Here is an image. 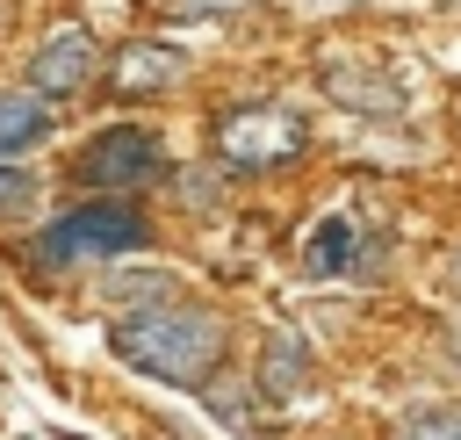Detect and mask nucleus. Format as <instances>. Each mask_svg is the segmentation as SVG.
I'll return each mask as SVG.
<instances>
[{
	"label": "nucleus",
	"mask_w": 461,
	"mask_h": 440,
	"mask_svg": "<svg viewBox=\"0 0 461 440\" xmlns=\"http://www.w3.org/2000/svg\"><path fill=\"white\" fill-rule=\"evenodd\" d=\"M447 289H454V296H461V252H454V260H447Z\"/></svg>",
	"instance_id": "obj_16"
},
{
	"label": "nucleus",
	"mask_w": 461,
	"mask_h": 440,
	"mask_svg": "<svg viewBox=\"0 0 461 440\" xmlns=\"http://www.w3.org/2000/svg\"><path fill=\"white\" fill-rule=\"evenodd\" d=\"M317 87H324L339 108L375 115V123H396V115L411 108L403 79H396V72H382V65H367V58H324V65H317Z\"/></svg>",
	"instance_id": "obj_5"
},
{
	"label": "nucleus",
	"mask_w": 461,
	"mask_h": 440,
	"mask_svg": "<svg viewBox=\"0 0 461 440\" xmlns=\"http://www.w3.org/2000/svg\"><path fill=\"white\" fill-rule=\"evenodd\" d=\"M158 166H166L158 137H151V130H137V123H115V130H94V137L79 144L72 180H79V188H101V195H122V188L158 180Z\"/></svg>",
	"instance_id": "obj_4"
},
{
	"label": "nucleus",
	"mask_w": 461,
	"mask_h": 440,
	"mask_svg": "<svg viewBox=\"0 0 461 440\" xmlns=\"http://www.w3.org/2000/svg\"><path fill=\"white\" fill-rule=\"evenodd\" d=\"M29 202H36V180H29L22 166H0V224H7V216H22Z\"/></svg>",
	"instance_id": "obj_13"
},
{
	"label": "nucleus",
	"mask_w": 461,
	"mask_h": 440,
	"mask_svg": "<svg viewBox=\"0 0 461 440\" xmlns=\"http://www.w3.org/2000/svg\"><path fill=\"white\" fill-rule=\"evenodd\" d=\"M144 245V216L130 202H86V209H65L58 224H43L29 238V260L36 267H72V260H115V252H137Z\"/></svg>",
	"instance_id": "obj_2"
},
{
	"label": "nucleus",
	"mask_w": 461,
	"mask_h": 440,
	"mask_svg": "<svg viewBox=\"0 0 461 440\" xmlns=\"http://www.w3.org/2000/svg\"><path fill=\"white\" fill-rule=\"evenodd\" d=\"M94 36L86 29H58L36 58H29V94H79L86 79H94Z\"/></svg>",
	"instance_id": "obj_7"
},
{
	"label": "nucleus",
	"mask_w": 461,
	"mask_h": 440,
	"mask_svg": "<svg viewBox=\"0 0 461 440\" xmlns=\"http://www.w3.org/2000/svg\"><path fill=\"white\" fill-rule=\"evenodd\" d=\"M36 137H50V108H36L29 87H22V94L0 87V151H22V144H36Z\"/></svg>",
	"instance_id": "obj_10"
},
{
	"label": "nucleus",
	"mask_w": 461,
	"mask_h": 440,
	"mask_svg": "<svg viewBox=\"0 0 461 440\" xmlns=\"http://www.w3.org/2000/svg\"><path fill=\"white\" fill-rule=\"evenodd\" d=\"M310 144L303 115L295 108H274V101H252V108H230L216 115V159L238 166V173H259V166H281Z\"/></svg>",
	"instance_id": "obj_3"
},
{
	"label": "nucleus",
	"mask_w": 461,
	"mask_h": 440,
	"mask_svg": "<svg viewBox=\"0 0 461 440\" xmlns=\"http://www.w3.org/2000/svg\"><path fill=\"white\" fill-rule=\"evenodd\" d=\"M382 260V245L367 238V224H353V216H324L317 231H310V245H303V267L317 274V281H331V274H367Z\"/></svg>",
	"instance_id": "obj_6"
},
{
	"label": "nucleus",
	"mask_w": 461,
	"mask_h": 440,
	"mask_svg": "<svg viewBox=\"0 0 461 440\" xmlns=\"http://www.w3.org/2000/svg\"><path fill=\"white\" fill-rule=\"evenodd\" d=\"M209 411H216V418H230V426H245V404H238V390H209Z\"/></svg>",
	"instance_id": "obj_15"
},
{
	"label": "nucleus",
	"mask_w": 461,
	"mask_h": 440,
	"mask_svg": "<svg viewBox=\"0 0 461 440\" xmlns=\"http://www.w3.org/2000/svg\"><path fill=\"white\" fill-rule=\"evenodd\" d=\"M447 353H454V361H461V317H454V332H447Z\"/></svg>",
	"instance_id": "obj_17"
},
{
	"label": "nucleus",
	"mask_w": 461,
	"mask_h": 440,
	"mask_svg": "<svg viewBox=\"0 0 461 440\" xmlns=\"http://www.w3.org/2000/svg\"><path fill=\"white\" fill-rule=\"evenodd\" d=\"M166 296H173V274H115V281H108V303H122V310H130V303L151 310V303H166Z\"/></svg>",
	"instance_id": "obj_11"
},
{
	"label": "nucleus",
	"mask_w": 461,
	"mask_h": 440,
	"mask_svg": "<svg viewBox=\"0 0 461 440\" xmlns=\"http://www.w3.org/2000/svg\"><path fill=\"white\" fill-rule=\"evenodd\" d=\"M180 72H187V58H180V50H166V43H137V50H122V58H115V87H122V94L173 87Z\"/></svg>",
	"instance_id": "obj_9"
},
{
	"label": "nucleus",
	"mask_w": 461,
	"mask_h": 440,
	"mask_svg": "<svg viewBox=\"0 0 461 440\" xmlns=\"http://www.w3.org/2000/svg\"><path fill=\"white\" fill-rule=\"evenodd\" d=\"M303 390H310V339L274 332V339L259 346V397H267V404H295Z\"/></svg>",
	"instance_id": "obj_8"
},
{
	"label": "nucleus",
	"mask_w": 461,
	"mask_h": 440,
	"mask_svg": "<svg viewBox=\"0 0 461 440\" xmlns=\"http://www.w3.org/2000/svg\"><path fill=\"white\" fill-rule=\"evenodd\" d=\"M396 440H461V411H418Z\"/></svg>",
	"instance_id": "obj_14"
},
{
	"label": "nucleus",
	"mask_w": 461,
	"mask_h": 440,
	"mask_svg": "<svg viewBox=\"0 0 461 440\" xmlns=\"http://www.w3.org/2000/svg\"><path fill=\"white\" fill-rule=\"evenodd\" d=\"M115 353L158 382H180V390H202L223 361V325L209 310H187V303H151V310H122L115 325Z\"/></svg>",
	"instance_id": "obj_1"
},
{
	"label": "nucleus",
	"mask_w": 461,
	"mask_h": 440,
	"mask_svg": "<svg viewBox=\"0 0 461 440\" xmlns=\"http://www.w3.org/2000/svg\"><path fill=\"white\" fill-rule=\"evenodd\" d=\"M245 0H158V14L166 22H223V14H238Z\"/></svg>",
	"instance_id": "obj_12"
}]
</instances>
